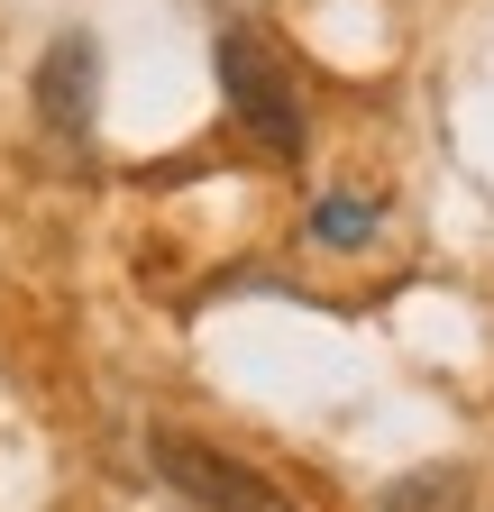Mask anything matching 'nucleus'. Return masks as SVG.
Instances as JSON below:
<instances>
[{"label": "nucleus", "instance_id": "f03ea898", "mask_svg": "<svg viewBox=\"0 0 494 512\" xmlns=\"http://www.w3.org/2000/svg\"><path fill=\"white\" fill-rule=\"evenodd\" d=\"M147 458H156V476H165L183 503H202V512H293V494H284L266 467L229 458V448H211V439H193V430H156Z\"/></svg>", "mask_w": 494, "mask_h": 512}, {"label": "nucleus", "instance_id": "20e7f679", "mask_svg": "<svg viewBox=\"0 0 494 512\" xmlns=\"http://www.w3.org/2000/svg\"><path fill=\"white\" fill-rule=\"evenodd\" d=\"M312 238H321V247H357V238H376V202H321V211H312Z\"/></svg>", "mask_w": 494, "mask_h": 512}, {"label": "nucleus", "instance_id": "7ed1b4c3", "mask_svg": "<svg viewBox=\"0 0 494 512\" xmlns=\"http://www.w3.org/2000/svg\"><path fill=\"white\" fill-rule=\"evenodd\" d=\"M92 101H101V46L92 37H55L46 64H37V119L65 147H83L92 138Z\"/></svg>", "mask_w": 494, "mask_h": 512}, {"label": "nucleus", "instance_id": "39448f33", "mask_svg": "<svg viewBox=\"0 0 494 512\" xmlns=\"http://www.w3.org/2000/svg\"><path fill=\"white\" fill-rule=\"evenodd\" d=\"M458 494V476H421V494H394V512H440Z\"/></svg>", "mask_w": 494, "mask_h": 512}, {"label": "nucleus", "instance_id": "f257e3e1", "mask_svg": "<svg viewBox=\"0 0 494 512\" xmlns=\"http://www.w3.org/2000/svg\"><path fill=\"white\" fill-rule=\"evenodd\" d=\"M220 92H229V110L247 119V138H257L266 156H302L312 147V128H302V92H293V74H284V55L257 37V28H229L220 37Z\"/></svg>", "mask_w": 494, "mask_h": 512}]
</instances>
